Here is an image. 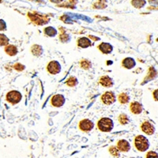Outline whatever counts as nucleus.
<instances>
[{
	"instance_id": "nucleus-1",
	"label": "nucleus",
	"mask_w": 158,
	"mask_h": 158,
	"mask_svg": "<svg viewBox=\"0 0 158 158\" xmlns=\"http://www.w3.org/2000/svg\"><path fill=\"white\" fill-rule=\"evenodd\" d=\"M113 120L110 118H101L97 123L98 129L102 132H110L113 129Z\"/></svg>"
},
{
	"instance_id": "nucleus-2",
	"label": "nucleus",
	"mask_w": 158,
	"mask_h": 158,
	"mask_svg": "<svg viewBox=\"0 0 158 158\" xmlns=\"http://www.w3.org/2000/svg\"><path fill=\"white\" fill-rule=\"evenodd\" d=\"M134 146L140 152H145L149 147V140L142 135H138L134 138Z\"/></svg>"
},
{
	"instance_id": "nucleus-3",
	"label": "nucleus",
	"mask_w": 158,
	"mask_h": 158,
	"mask_svg": "<svg viewBox=\"0 0 158 158\" xmlns=\"http://www.w3.org/2000/svg\"><path fill=\"white\" fill-rule=\"evenodd\" d=\"M28 16L32 22L38 25H45L49 22V18H47V16L41 15L36 13H28Z\"/></svg>"
},
{
	"instance_id": "nucleus-4",
	"label": "nucleus",
	"mask_w": 158,
	"mask_h": 158,
	"mask_svg": "<svg viewBox=\"0 0 158 158\" xmlns=\"http://www.w3.org/2000/svg\"><path fill=\"white\" fill-rule=\"evenodd\" d=\"M22 96L21 93L16 90H13L6 94V101L12 104H16L19 103L22 100Z\"/></svg>"
},
{
	"instance_id": "nucleus-5",
	"label": "nucleus",
	"mask_w": 158,
	"mask_h": 158,
	"mask_svg": "<svg viewBox=\"0 0 158 158\" xmlns=\"http://www.w3.org/2000/svg\"><path fill=\"white\" fill-rule=\"evenodd\" d=\"M101 101L104 104L110 105V104L115 103V101H116V98H115V96L113 92L107 91L101 96Z\"/></svg>"
},
{
	"instance_id": "nucleus-6",
	"label": "nucleus",
	"mask_w": 158,
	"mask_h": 158,
	"mask_svg": "<svg viewBox=\"0 0 158 158\" xmlns=\"http://www.w3.org/2000/svg\"><path fill=\"white\" fill-rule=\"evenodd\" d=\"M79 129L84 131V132H88L90 131L91 130L93 129L94 127V124L93 122L91 121L90 120L88 119H85V120H82L80 123H79Z\"/></svg>"
},
{
	"instance_id": "nucleus-7",
	"label": "nucleus",
	"mask_w": 158,
	"mask_h": 158,
	"mask_svg": "<svg viewBox=\"0 0 158 158\" xmlns=\"http://www.w3.org/2000/svg\"><path fill=\"white\" fill-rule=\"evenodd\" d=\"M47 70L51 74H57L61 71V65L57 61H51L47 64Z\"/></svg>"
},
{
	"instance_id": "nucleus-8",
	"label": "nucleus",
	"mask_w": 158,
	"mask_h": 158,
	"mask_svg": "<svg viewBox=\"0 0 158 158\" xmlns=\"http://www.w3.org/2000/svg\"><path fill=\"white\" fill-rule=\"evenodd\" d=\"M51 103L52 106H54V107H62L64 104V103H65V97L62 94L54 95L52 98H51Z\"/></svg>"
},
{
	"instance_id": "nucleus-9",
	"label": "nucleus",
	"mask_w": 158,
	"mask_h": 158,
	"mask_svg": "<svg viewBox=\"0 0 158 158\" xmlns=\"http://www.w3.org/2000/svg\"><path fill=\"white\" fill-rule=\"evenodd\" d=\"M141 129L143 132L148 135H152L155 132L154 126H153L149 122H144L141 125Z\"/></svg>"
},
{
	"instance_id": "nucleus-10",
	"label": "nucleus",
	"mask_w": 158,
	"mask_h": 158,
	"mask_svg": "<svg viewBox=\"0 0 158 158\" xmlns=\"http://www.w3.org/2000/svg\"><path fill=\"white\" fill-rule=\"evenodd\" d=\"M117 148L119 149L120 151L126 153L130 149V145L126 140L122 139V140H120L119 142H117Z\"/></svg>"
},
{
	"instance_id": "nucleus-11",
	"label": "nucleus",
	"mask_w": 158,
	"mask_h": 158,
	"mask_svg": "<svg viewBox=\"0 0 158 158\" xmlns=\"http://www.w3.org/2000/svg\"><path fill=\"white\" fill-rule=\"evenodd\" d=\"M130 109L131 111V112L134 115H138V114L142 113V110H143V107H142V105L138 102H133L130 104Z\"/></svg>"
},
{
	"instance_id": "nucleus-12",
	"label": "nucleus",
	"mask_w": 158,
	"mask_h": 158,
	"mask_svg": "<svg viewBox=\"0 0 158 158\" xmlns=\"http://www.w3.org/2000/svg\"><path fill=\"white\" fill-rule=\"evenodd\" d=\"M122 65H123V67H125L126 69H132L134 66H136V62L135 60L133 58H126L123 60L122 62Z\"/></svg>"
},
{
	"instance_id": "nucleus-13",
	"label": "nucleus",
	"mask_w": 158,
	"mask_h": 158,
	"mask_svg": "<svg viewBox=\"0 0 158 158\" xmlns=\"http://www.w3.org/2000/svg\"><path fill=\"white\" fill-rule=\"evenodd\" d=\"M98 49L101 51L102 53L104 54H110L112 50H113V47L108 43H101L99 46H98Z\"/></svg>"
},
{
	"instance_id": "nucleus-14",
	"label": "nucleus",
	"mask_w": 158,
	"mask_h": 158,
	"mask_svg": "<svg viewBox=\"0 0 158 158\" xmlns=\"http://www.w3.org/2000/svg\"><path fill=\"white\" fill-rule=\"evenodd\" d=\"M100 82V84L101 85H103L104 87H107V88L111 87L113 85V81H112V79L107 75L102 76L101 79H100V82Z\"/></svg>"
},
{
	"instance_id": "nucleus-15",
	"label": "nucleus",
	"mask_w": 158,
	"mask_h": 158,
	"mask_svg": "<svg viewBox=\"0 0 158 158\" xmlns=\"http://www.w3.org/2000/svg\"><path fill=\"white\" fill-rule=\"evenodd\" d=\"M78 45L82 48H87L92 45V42L87 37H81L79 38L78 41Z\"/></svg>"
},
{
	"instance_id": "nucleus-16",
	"label": "nucleus",
	"mask_w": 158,
	"mask_h": 158,
	"mask_svg": "<svg viewBox=\"0 0 158 158\" xmlns=\"http://www.w3.org/2000/svg\"><path fill=\"white\" fill-rule=\"evenodd\" d=\"M31 52L35 56H41L43 54V48L38 44H34L31 47Z\"/></svg>"
},
{
	"instance_id": "nucleus-17",
	"label": "nucleus",
	"mask_w": 158,
	"mask_h": 158,
	"mask_svg": "<svg viewBox=\"0 0 158 158\" xmlns=\"http://www.w3.org/2000/svg\"><path fill=\"white\" fill-rule=\"evenodd\" d=\"M5 51H6L7 55H9L10 56H14L18 53V48L14 45L9 44V45H7L5 47Z\"/></svg>"
},
{
	"instance_id": "nucleus-18",
	"label": "nucleus",
	"mask_w": 158,
	"mask_h": 158,
	"mask_svg": "<svg viewBox=\"0 0 158 158\" xmlns=\"http://www.w3.org/2000/svg\"><path fill=\"white\" fill-rule=\"evenodd\" d=\"M44 33L48 36L53 37V36H55V35L57 34V30L53 27H47L44 28Z\"/></svg>"
},
{
	"instance_id": "nucleus-19",
	"label": "nucleus",
	"mask_w": 158,
	"mask_h": 158,
	"mask_svg": "<svg viewBox=\"0 0 158 158\" xmlns=\"http://www.w3.org/2000/svg\"><path fill=\"white\" fill-rule=\"evenodd\" d=\"M118 99H119V101H120L121 104H125L129 102L130 97L129 96L126 94V93H120V94L119 95Z\"/></svg>"
},
{
	"instance_id": "nucleus-20",
	"label": "nucleus",
	"mask_w": 158,
	"mask_h": 158,
	"mask_svg": "<svg viewBox=\"0 0 158 158\" xmlns=\"http://www.w3.org/2000/svg\"><path fill=\"white\" fill-rule=\"evenodd\" d=\"M60 30H61V32H60L59 35V39L61 40V41L62 42H67V41H69V35L66 34V32H65V29L63 28H60Z\"/></svg>"
},
{
	"instance_id": "nucleus-21",
	"label": "nucleus",
	"mask_w": 158,
	"mask_h": 158,
	"mask_svg": "<svg viewBox=\"0 0 158 158\" xmlns=\"http://www.w3.org/2000/svg\"><path fill=\"white\" fill-rule=\"evenodd\" d=\"M131 4L135 8H142V7L145 6V0H132Z\"/></svg>"
},
{
	"instance_id": "nucleus-22",
	"label": "nucleus",
	"mask_w": 158,
	"mask_h": 158,
	"mask_svg": "<svg viewBox=\"0 0 158 158\" xmlns=\"http://www.w3.org/2000/svg\"><path fill=\"white\" fill-rule=\"evenodd\" d=\"M66 84L70 87H74L78 84V80L75 77H70L69 78L66 80Z\"/></svg>"
},
{
	"instance_id": "nucleus-23",
	"label": "nucleus",
	"mask_w": 158,
	"mask_h": 158,
	"mask_svg": "<svg viewBox=\"0 0 158 158\" xmlns=\"http://www.w3.org/2000/svg\"><path fill=\"white\" fill-rule=\"evenodd\" d=\"M80 65L82 66V68H83L84 70H88L92 66V63L89 60L83 59L81 61Z\"/></svg>"
},
{
	"instance_id": "nucleus-24",
	"label": "nucleus",
	"mask_w": 158,
	"mask_h": 158,
	"mask_svg": "<svg viewBox=\"0 0 158 158\" xmlns=\"http://www.w3.org/2000/svg\"><path fill=\"white\" fill-rule=\"evenodd\" d=\"M119 121L122 125H126L129 123V119L126 114H121L119 116Z\"/></svg>"
},
{
	"instance_id": "nucleus-25",
	"label": "nucleus",
	"mask_w": 158,
	"mask_h": 158,
	"mask_svg": "<svg viewBox=\"0 0 158 158\" xmlns=\"http://www.w3.org/2000/svg\"><path fill=\"white\" fill-rule=\"evenodd\" d=\"M9 43V39L4 34H0V46H6Z\"/></svg>"
},
{
	"instance_id": "nucleus-26",
	"label": "nucleus",
	"mask_w": 158,
	"mask_h": 158,
	"mask_svg": "<svg viewBox=\"0 0 158 158\" xmlns=\"http://www.w3.org/2000/svg\"><path fill=\"white\" fill-rule=\"evenodd\" d=\"M156 70H155L153 67H151L150 69H149V73L148 74V76L145 78V82H147V81H150V80H152V79L154 78L155 76H156Z\"/></svg>"
},
{
	"instance_id": "nucleus-27",
	"label": "nucleus",
	"mask_w": 158,
	"mask_h": 158,
	"mask_svg": "<svg viewBox=\"0 0 158 158\" xmlns=\"http://www.w3.org/2000/svg\"><path fill=\"white\" fill-rule=\"evenodd\" d=\"M109 153L113 157H120V150L115 146H111L109 148Z\"/></svg>"
},
{
	"instance_id": "nucleus-28",
	"label": "nucleus",
	"mask_w": 158,
	"mask_h": 158,
	"mask_svg": "<svg viewBox=\"0 0 158 158\" xmlns=\"http://www.w3.org/2000/svg\"><path fill=\"white\" fill-rule=\"evenodd\" d=\"M14 68L16 70H18V71H22V70H25V67L24 65H22L21 63H16V64H14Z\"/></svg>"
},
{
	"instance_id": "nucleus-29",
	"label": "nucleus",
	"mask_w": 158,
	"mask_h": 158,
	"mask_svg": "<svg viewBox=\"0 0 158 158\" xmlns=\"http://www.w3.org/2000/svg\"><path fill=\"white\" fill-rule=\"evenodd\" d=\"M146 157L149 158V157H153V158H157L158 157V154L157 153H155V152L153 151H149L146 154Z\"/></svg>"
},
{
	"instance_id": "nucleus-30",
	"label": "nucleus",
	"mask_w": 158,
	"mask_h": 158,
	"mask_svg": "<svg viewBox=\"0 0 158 158\" xmlns=\"http://www.w3.org/2000/svg\"><path fill=\"white\" fill-rule=\"evenodd\" d=\"M6 25L5 22L3 20H0V31H3V30H6Z\"/></svg>"
},
{
	"instance_id": "nucleus-31",
	"label": "nucleus",
	"mask_w": 158,
	"mask_h": 158,
	"mask_svg": "<svg viewBox=\"0 0 158 158\" xmlns=\"http://www.w3.org/2000/svg\"><path fill=\"white\" fill-rule=\"evenodd\" d=\"M153 98H154L155 101H158V89H156V90H154V91H153Z\"/></svg>"
},
{
	"instance_id": "nucleus-32",
	"label": "nucleus",
	"mask_w": 158,
	"mask_h": 158,
	"mask_svg": "<svg viewBox=\"0 0 158 158\" xmlns=\"http://www.w3.org/2000/svg\"><path fill=\"white\" fill-rule=\"evenodd\" d=\"M149 2L152 4H155V5H158V0H149Z\"/></svg>"
},
{
	"instance_id": "nucleus-33",
	"label": "nucleus",
	"mask_w": 158,
	"mask_h": 158,
	"mask_svg": "<svg viewBox=\"0 0 158 158\" xmlns=\"http://www.w3.org/2000/svg\"><path fill=\"white\" fill-rule=\"evenodd\" d=\"M50 1L53 3H60L63 0H50Z\"/></svg>"
}]
</instances>
